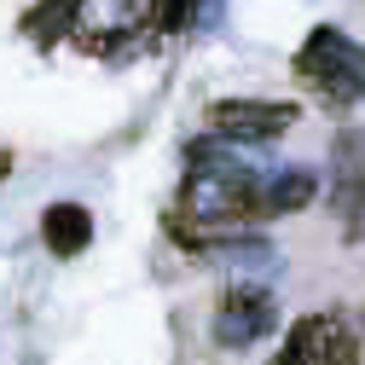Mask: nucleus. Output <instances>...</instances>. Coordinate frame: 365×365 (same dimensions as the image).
<instances>
[{
	"label": "nucleus",
	"mask_w": 365,
	"mask_h": 365,
	"mask_svg": "<svg viewBox=\"0 0 365 365\" xmlns=\"http://www.w3.org/2000/svg\"><path fill=\"white\" fill-rule=\"evenodd\" d=\"M255 197H261V174L250 163L232 157V145L197 140L186 151V180H180V203H174V232L180 244H215L226 226L255 220Z\"/></svg>",
	"instance_id": "f257e3e1"
},
{
	"label": "nucleus",
	"mask_w": 365,
	"mask_h": 365,
	"mask_svg": "<svg viewBox=\"0 0 365 365\" xmlns=\"http://www.w3.org/2000/svg\"><path fill=\"white\" fill-rule=\"evenodd\" d=\"M296 76L325 105H359L365 99V47L348 41L342 29H313L296 53Z\"/></svg>",
	"instance_id": "f03ea898"
},
{
	"label": "nucleus",
	"mask_w": 365,
	"mask_h": 365,
	"mask_svg": "<svg viewBox=\"0 0 365 365\" xmlns=\"http://www.w3.org/2000/svg\"><path fill=\"white\" fill-rule=\"evenodd\" d=\"M325 203L342 226V238L365 244V128H342L331 145V186Z\"/></svg>",
	"instance_id": "7ed1b4c3"
},
{
	"label": "nucleus",
	"mask_w": 365,
	"mask_h": 365,
	"mask_svg": "<svg viewBox=\"0 0 365 365\" xmlns=\"http://www.w3.org/2000/svg\"><path fill=\"white\" fill-rule=\"evenodd\" d=\"M272 365H359V336L336 313H307L290 325Z\"/></svg>",
	"instance_id": "20e7f679"
},
{
	"label": "nucleus",
	"mask_w": 365,
	"mask_h": 365,
	"mask_svg": "<svg viewBox=\"0 0 365 365\" xmlns=\"http://www.w3.org/2000/svg\"><path fill=\"white\" fill-rule=\"evenodd\" d=\"M290 122H296V105H279V99H220V105H209V128L226 145H267L279 133H290Z\"/></svg>",
	"instance_id": "39448f33"
},
{
	"label": "nucleus",
	"mask_w": 365,
	"mask_h": 365,
	"mask_svg": "<svg viewBox=\"0 0 365 365\" xmlns=\"http://www.w3.org/2000/svg\"><path fill=\"white\" fill-rule=\"evenodd\" d=\"M272 325H279V302H272V290H261V284H232L220 296V307H215V342L220 348H250Z\"/></svg>",
	"instance_id": "423d86ee"
},
{
	"label": "nucleus",
	"mask_w": 365,
	"mask_h": 365,
	"mask_svg": "<svg viewBox=\"0 0 365 365\" xmlns=\"http://www.w3.org/2000/svg\"><path fill=\"white\" fill-rule=\"evenodd\" d=\"M41 238H47L53 255H81L87 244H93V215H87L81 203H47V215H41Z\"/></svg>",
	"instance_id": "0eeeda50"
},
{
	"label": "nucleus",
	"mask_w": 365,
	"mask_h": 365,
	"mask_svg": "<svg viewBox=\"0 0 365 365\" xmlns=\"http://www.w3.org/2000/svg\"><path fill=\"white\" fill-rule=\"evenodd\" d=\"M313 174L302 168H284V174H261V197H255V215H296L313 203Z\"/></svg>",
	"instance_id": "6e6552de"
},
{
	"label": "nucleus",
	"mask_w": 365,
	"mask_h": 365,
	"mask_svg": "<svg viewBox=\"0 0 365 365\" xmlns=\"http://www.w3.org/2000/svg\"><path fill=\"white\" fill-rule=\"evenodd\" d=\"M6 168H12V163H6V151H0V180H6Z\"/></svg>",
	"instance_id": "1a4fd4ad"
}]
</instances>
